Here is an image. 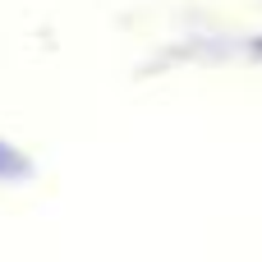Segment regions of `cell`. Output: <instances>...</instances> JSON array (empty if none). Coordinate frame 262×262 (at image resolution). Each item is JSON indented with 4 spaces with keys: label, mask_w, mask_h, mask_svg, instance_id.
Segmentation results:
<instances>
[{
    "label": "cell",
    "mask_w": 262,
    "mask_h": 262,
    "mask_svg": "<svg viewBox=\"0 0 262 262\" xmlns=\"http://www.w3.org/2000/svg\"><path fill=\"white\" fill-rule=\"evenodd\" d=\"M28 170H32V166L18 157V147H9V143L0 138V180H23Z\"/></svg>",
    "instance_id": "cell-1"
}]
</instances>
